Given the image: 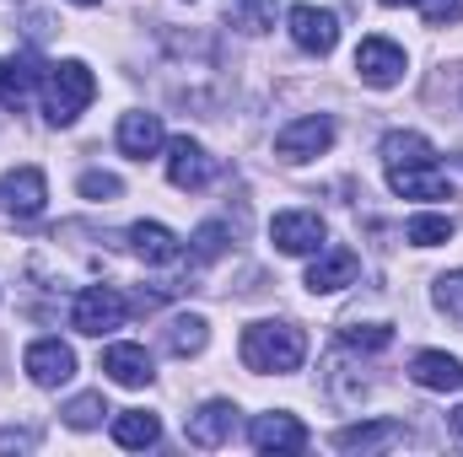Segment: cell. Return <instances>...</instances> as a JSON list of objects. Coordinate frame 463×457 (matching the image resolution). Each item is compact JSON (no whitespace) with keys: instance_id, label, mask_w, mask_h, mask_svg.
<instances>
[{"instance_id":"3","label":"cell","mask_w":463,"mask_h":457,"mask_svg":"<svg viewBox=\"0 0 463 457\" xmlns=\"http://www.w3.org/2000/svg\"><path fill=\"white\" fill-rule=\"evenodd\" d=\"M335 145V118L329 114H307V118H291L280 135H275V156L286 162V167H302V162H313V156H324Z\"/></svg>"},{"instance_id":"2","label":"cell","mask_w":463,"mask_h":457,"mask_svg":"<svg viewBox=\"0 0 463 457\" xmlns=\"http://www.w3.org/2000/svg\"><path fill=\"white\" fill-rule=\"evenodd\" d=\"M92 98H98V76H92L81 60L49 65V76H43V118H49L54 129L76 124V118L92 108Z\"/></svg>"},{"instance_id":"6","label":"cell","mask_w":463,"mask_h":457,"mask_svg":"<svg viewBox=\"0 0 463 457\" xmlns=\"http://www.w3.org/2000/svg\"><path fill=\"white\" fill-rule=\"evenodd\" d=\"M216 173H222V162L200 140H189V135L167 140V183L173 189H205V183H216Z\"/></svg>"},{"instance_id":"31","label":"cell","mask_w":463,"mask_h":457,"mask_svg":"<svg viewBox=\"0 0 463 457\" xmlns=\"http://www.w3.org/2000/svg\"><path fill=\"white\" fill-rule=\"evenodd\" d=\"M426 27H458L463 22V0H420Z\"/></svg>"},{"instance_id":"15","label":"cell","mask_w":463,"mask_h":457,"mask_svg":"<svg viewBox=\"0 0 463 457\" xmlns=\"http://www.w3.org/2000/svg\"><path fill=\"white\" fill-rule=\"evenodd\" d=\"M410 377L426 387V393H458L463 387V360L448 355V350H420L410 360Z\"/></svg>"},{"instance_id":"32","label":"cell","mask_w":463,"mask_h":457,"mask_svg":"<svg viewBox=\"0 0 463 457\" xmlns=\"http://www.w3.org/2000/svg\"><path fill=\"white\" fill-rule=\"evenodd\" d=\"M27 452V447H38V431H0V452Z\"/></svg>"},{"instance_id":"9","label":"cell","mask_w":463,"mask_h":457,"mask_svg":"<svg viewBox=\"0 0 463 457\" xmlns=\"http://www.w3.org/2000/svg\"><path fill=\"white\" fill-rule=\"evenodd\" d=\"M248 442H253V452H264V457H291V452L307 447V425H302L297 415L275 409V415H259V420L248 425Z\"/></svg>"},{"instance_id":"20","label":"cell","mask_w":463,"mask_h":457,"mask_svg":"<svg viewBox=\"0 0 463 457\" xmlns=\"http://www.w3.org/2000/svg\"><path fill=\"white\" fill-rule=\"evenodd\" d=\"M43 76H49V70H43L33 54L11 60V65L0 70V103H5V108H27V103H33V92L43 87Z\"/></svg>"},{"instance_id":"36","label":"cell","mask_w":463,"mask_h":457,"mask_svg":"<svg viewBox=\"0 0 463 457\" xmlns=\"http://www.w3.org/2000/svg\"><path fill=\"white\" fill-rule=\"evenodd\" d=\"M0 70H5V65H0Z\"/></svg>"},{"instance_id":"33","label":"cell","mask_w":463,"mask_h":457,"mask_svg":"<svg viewBox=\"0 0 463 457\" xmlns=\"http://www.w3.org/2000/svg\"><path fill=\"white\" fill-rule=\"evenodd\" d=\"M453 431H458V436H463V404H458V409H453Z\"/></svg>"},{"instance_id":"34","label":"cell","mask_w":463,"mask_h":457,"mask_svg":"<svg viewBox=\"0 0 463 457\" xmlns=\"http://www.w3.org/2000/svg\"><path fill=\"white\" fill-rule=\"evenodd\" d=\"M383 5H420V0H383Z\"/></svg>"},{"instance_id":"7","label":"cell","mask_w":463,"mask_h":457,"mask_svg":"<svg viewBox=\"0 0 463 457\" xmlns=\"http://www.w3.org/2000/svg\"><path fill=\"white\" fill-rule=\"evenodd\" d=\"M404 70H410V60H404L399 43H388V38H361V49H355V76H361L366 87L388 92V87L404 81Z\"/></svg>"},{"instance_id":"12","label":"cell","mask_w":463,"mask_h":457,"mask_svg":"<svg viewBox=\"0 0 463 457\" xmlns=\"http://www.w3.org/2000/svg\"><path fill=\"white\" fill-rule=\"evenodd\" d=\"M232 431H237V404H232V398H211V404H200V409L189 415V425H184L189 447H227Z\"/></svg>"},{"instance_id":"14","label":"cell","mask_w":463,"mask_h":457,"mask_svg":"<svg viewBox=\"0 0 463 457\" xmlns=\"http://www.w3.org/2000/svg\"><path fill=\"white\" fill-rule=\"evenodd\" d=\"M355 269H361V264H355V253H350V247H318V253H313V269H307V280H302V285H307L313 296H329V291L355 285Z\"/></svg>"},{"instance_id":"22","label":"cell","mask_w":463,"mask_h":457,"mask_svg":"<svg viewBox=\"0 0 463 457\" xmlns=\"http://www.w3.org/2000/svg\"><path fill=\"white\" fill-rule=\"evenodd\" d=\"M114 442L129 447V452H146V447L162 442V420H156L151 409H118L114 415Z\"/></svg>"},{"instance_id":"11","label":"cell","mask_w":463,"mask_h":457,"mask_svg":"<svg viewBox=\"0 0 463 457\" xmlns=\"http://www.w3.org/2000/svg\"><path fill=\"white\" fill-rule=\"evenodd\" d=\"M22 371L38 382V387H65L76 377V350L65 340H33L22 355Z\"/></svg>"},{"instance_id":"16","label":"cell","mask_w":463,"mask_h":457,"mask_svg":"<svg viewBox=\"0 0 463 457\" xmlns=\"http://www.w3.org/2000/svg\"><path fill=\"white\" fill-rule=\"evenodd\" d=\"M388 189L399 200H442L448 194V173L437 162H415V167H388Z\"/></svg>"},{"instance_id":"26","label":"cell","mask_w":463,"mask_h":457,"mask_svg":"<svg viewBox=\"0 0 463 457\" xmlns=\"http://www.w3.org/2000/svg\"><path fill=\"white\" fill-rule=\"evenodd\" d=\"M404 237H410L415 247H442V242H453V221H448V216H410Z\"/></svg>"},{"instance_id":"8","label":"cell","mask_w":463,"mask_h":457,"mask_svg":"<svg viewBox=\"0 0 463 457\" xmlns=\"http://www.w3.org/2000/svg\"><path fill=\"white\" fill-rule=\"evenodd\" d=\"M324 216L318 210H280L275 221H269V242L280 247V253H291V258H307V253H318L324 247Z\"/></svg>"},{"instance_id":"23","label":"cell","mask_w":463,"mask_h":457,"mask_svg":"<svg viewBox=\"0 0 463 457\" xmlns=\"http://www.w3.org/2000/svg\"><path fill=\"white\" fill-rule=\"evenodd\" d=\"M383 162L388 167H415V162H437V151L420 129H393V135H383Z\"/></svg>"},{"instance_id":"21","label":"cell","mask_w":463,"mask_h":457,"mask_svg":"<svg viewBox=\"0 0 463 457\" xmlns=\"http://www.w3.org/2000/svg\"><path fill=\"white\" fill-rule=\"evenodd\" d=\"M211 344V323L200 318V312H178V318H167V329H162V350L167 355H200Z\"/></svg>"},{"instance_id":"29","label":"cell","mask_w":463,"mask_h":457,"mask_svg":"<svg viewBox=\"0 0 463 457\" xmlns=\"http://www.w3.org/2000/svg\"><path fill=\"white\" fill-rule=\"evenodd\" d=\"M340 340L350 350H388L393 344V329L388 323H350V329H340Z\"/></svg>"},{"instance_id":"10","label":"cell","mask_w":463,"mask_h":457,"mask_svg":"<svg viewBox=\"0 0 463 457\" xmlns=\"http://www.w3.org/2000/svg\"><path fill=\"white\" fill-rule=\"evenodd\" d=\"M0 205H5V216H16V221L43 216V205H49V178H43L38 167H11V173L0 178Z\"/></svg>"},{"instance_id":"24","label":"cell","mask_w":463,"mask_h":457,"mask_svg":"<svg viewBox=\"0 0 463 457\" xmlns=\"http://www.w3.org/2000/svg\"><path fill=\"white\" fill-rule=\"evenodd\" d=\"M275 16H280V0H232L227 5V22L237 27V33H248V38L269 33Z\"/></svg>"},{"instance_id":"18","label":"cell","mask_w":463,"mask_h":457,"mask_svg":"<svg viewBox=\"0 0 463 457\" xmlns=\"http://www.w3.org/2000/svg\"><path fill=\"white\" fill-rule=\"evenodd\" d=\"M103 371L114 377L118 387H151V377H156L146 344H109L103 350Z\"/></svg>"},{"instance_id":"35","label":"cell","mask_w":463,"mask_h":457,"mask_svg":"<svg viewBox=\"0 0 463 457\" xmlns=\"http://www.w3.org/2000/svg\"><path fill=\"white\" fill-rule=\"evenodd\" d=\"M71 5H103V0H71Z\"/></svg>"},{"instance_id":"25","label":"cell","mask_w":463,"mask_h":457,"mask_svg":"<svg viewBox=\"0 0 463 457\" xmlns=\"http://www.w3.org/2000/svg\"><path fill=\"white\" fill-rule=\"evenodd\" d=\"M60 415H65V425H71V431H92V425H103L109 404H103V393H81V398H71Z\"/></svg>"},{"instance_id":"27","label":"cell","mask_w":463,"mask_h":457,"mask_svg":"<svg viewBox=\"0 0 463 457\" xmlns=\"http://www.w3.org/2000/svg\"><path fill=\"white\" fill-rule=\"evenodd\" d=\"M431 302H437V312H448V318L463 329V269H453V275H437Z\"/></svg>"},{"instance_id":"19","label":"cell","mask_w":463,"mask_h":457,"mask_svg":"<svg viewBox=\"0 0 463 457\" xmlns=\"http://www.w3.org/2000/svg\"><path fill=\"white\" fill-rule=\"evenodd\" d=\"M393 442H404V425L399 420H361V425H345V431H335V447L340 452H383V447H393Z\"/></svg>"},{"instance_id":"28","label":"cell","mask_w":463,"mask_h":457,"mask_svg":"<svg viewBox=\"0 0 463 457\" xmlns=\"http://www.w3.org/2000/svg\"><path fill=\"white\" fill-rule=\"evenodd\" d=\"M227 242H232V231L222 227V221H205V227L189 237V253H194L200 264H211V258H222V253H227Z\"/></svg>"},{"instance_id":"5","label":"cell","mask_w":463,"mask_h":457,"mask_svg":"<svg viewBox=\"0 0 463 457\" xmlns=\"http://www.w3.org/2000/svg\"><path fill=\"white\" fill-rule=\"evenodd\" d=\"M286 33L302 54H335L340 43V16L324 11V5H291L286 11Z\"/></svg>"},{"instance_id":"13","label":"cell","mask_w":463,"mask_h":457,"mask_svg":"<svg viewBox=\"0 0 463 457\" xmlns=\"http://www.w3.org/2000/svg\"><path fill=\"white\" fill-rule=\"evenodd\" d=\"M118 151H124V156H135V162H146V156L167 151L162 114H146V108H135V114L118 118Z\"/></svg>"},{"instance_id":"4","label":"cell","mask_w":463,"mask_h":457,"mask_svg":"<svg viewBox=\"0 0 463 457\" xmlns=\"http://www.w3.org/2000/svg\"><path fill=\"white\" fill-rule=\"evenodd\" d=\"M124 318H129V307H124V296H118L114 285H87V291L76 296V307H71L76 334H92V340L124 329Z\"/></svg>"},{"instance_id":"17","label":"cell","mask_w":463,"mask_h":457,"mask_svg":"<svg viewBox=\"0 0 463 457\" xmlns=\"http://www.w3.org/2000/svg\"><path fill=\"white\" fill-rule=\"evenodd\" d=\"M124 237H129V253L146 258V264H178L184 258V242L162 227V221H135Z\"/></svg>"},{"instance_id":"30","label":"cell","mask_w":463,"mask_h":457,"mask_svg":"<svg viewBox=\"0 0 463 457\" xmlns=\"http://www.w3.org/2000/svg\"><path fill=\"white\" fill-rule=\"evenodd\" d=\"M81 200H98V205H109V200H118L124 194V178L118 173H81Z\"/></svg>"},{"instance_id":"1","label":"cell","mask_w":463,"mask_h":457,"mask_svg":"<svg viewBox=\"0 0 463 457\" xmlns=\"http://www.w3.org/2000/svg\"><path fill=\"white\" fill-rule=\"evenodd\" d=\"M242 366L259 371V377H286L307 360V334L297 323H280V318H264V323H248L242 329Z\"/></svg>"}]
</instances>
